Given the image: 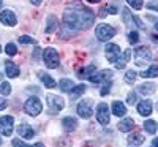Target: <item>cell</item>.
<instances>
[{
    "instance_id": "603a6c76",
    "label": "cell",
    "mask_w": 158,
    "mask_h": 147,
    "mask_svg": "<svg viewBox=\"0 0 158 147\" xmlns=\"http://www.w3.org/2000/svg\"><path fill=\"white\" fill-rule=\"evenodd\" d=\"M40 79L43 81V84H44V87H48V89H54L56 87V81L52 79L49 74H46V73H40Z\"/></svg>"
},
{
    "instance_id": "30bf717a",
    "label": "cell",
    "mask_w": 158,
    "mask_h": 147,
    "mask_svg": "<svg viewBox=\"0 0 158 147\" xmlns=\"http://www.w3.org/2000/svg\"><path fill=\"white\" fill-rule=\"evenodd\" d=\"M77 114L82 119H90L92 114H94V109H92V101L90 100H82L77 104Z\"/></svg>"
},
{
    "instance_id": "277c9868",
    "label": "cell",
    "mask_w": 158,
    "mask_h": 147,
    "mask_svg": "<svg viewBox=\"0 0 158 147\" xmlns=\"http://www.w3.org/2000/svg\"><path fill=\"white\" fill-rule=\"evenodd\" d=\"M43 60H44L46 66H48V68H51V70L57 68L59 63H60V57H59L57 51H56L54 48H46V49H44V52H43Z\"/></svg>"
},
{
    "instance_id": "bcb514c9",
    "label": "cell",
    "mask_w": 158,
    "mask_h": 147,
    "mask_svg": "<svg viewBox=\"0 0 158 147\" xmlns=\"http://www.w3.org/2000/svg\"><path fill=\"white\" fill-rule=\"evenodd\" d=\"M0 145H2V138H0Z\"/></svg>"
},
{
    "instance_id": "7bdbcfd3",
    "label": "cell",
    "mask_w": 158,
    "mask_h": 147,
    "mask_svg": "<svg viewBox=\"0 0 158 147\" xmlns=\"http://www.w3.org/2000/svg\"><path fill=\"white\" fill-rule=\"evenodd\" d=\"M152 147H158V138H155V139H153V142H152Z\"/></svg>"
},
{
    "instance_id": "f546056e",
    "label": "cell",
    "mask_w": 158,
    "mask_h": 147,
    "mask_svg": "<svg viewBox=\"0 0 158 147\" xmlns=\"http://www.w3.org/2000/svg\"><path fill=\"white\" fill-rule=\"evenodd\" d=\"M136 78H138V73H136L135 70H128L127 74H125V82H127V84H135Z\"/></svg>"
},
{
    "instance_id": "8992f818",
    "label": "cell",
    "mask_w": 158,
    "mask_h": 147,
    "mask_svg": "<svg viewBox=\"0 0 158 147\" xmlns=\"http://www.w3.org/2000/svg\"><path fill=\"white\" fill-rule=\"evenodd\" d=\"M97 120L101 125H108L111 122V114H109V108L106 103H100L97 106Z\"/></svg>"
},
{
    "instance_id": "f1b7e54d",
    "label": "cell",
    "mask_w": 158,
    "mask_h": 147,
    "mask_svg": "<svg viewBox=\"0 0 158 147\" xmlns=\"http://www.w3.org/2000/svg\"><path fill=\"white\" fill-rule=\"evenodd\" d=\"M122 16H123V21H125V24L128 25H133V16H131V11L128 10V8H123L122 10Z\"/></svg>"
},
{
    "instance_id": "52a82bcc",
    "label": "cell",
    "mask_w": 158,
    "mask_h": 147,
    "mask_svg": "<svg viewBox=\"0 0 158 147\" xmlns=\"http://www.w3.org/2000/svg\"><path fill=\"white\" fill-rule=\"evenodd\" d=\"M46 103H48L49 109L52 112H59V111H62L65 108L63 98L62 97H57V95H51V93H49V95H46Z\"/></svg>"
},
{
    "instance_id": "2e32d148",
    "label": "cell",
    "mask_w": 158,
    "mask_h": 147,
    "mask_svg": "<svg viewBox=\"0 0 158 147\" xmlns=\"http://www.w3.org/2000/svg\"><path fill=\"white\" fill-rule=\"evenodd\" d=\"M5 71L8 78H16L19 76V66L11 60H5Z\"/></svg>"
},
{
    "instance_id": "3957f363",
    "label": "cell",
    "mask_w": 158,
    "mask_h": 147,
    "mask_svg": "<svg viewBox=\"0 0 158 147\" xmlns=\"http://www.w3.org/2000/svg\"><path fill=\"white\" fill-rule=\"evenodd\" d=\"M24 111L27 112L29 116H32V117H36L40 112L43 111L41 100H40L38 97H30L27 101H25V104H24Z\"/></svg>"
},
{
    "instance_id": "d6986e66",
    "label": "cell",
    "mask_w": 158,
    "mask_h": 147,
    "mask_svg": "<svg viewBox=\"0 0 158 147\" xmlns=\"http://www.w3.org/2000/svg\"><path fill=\"white\" fill-rule=\"evenodd\" d=\"M62 125H63L65 131H74L77 128V120L74 117H65L62 120Z\"/></svg>"
},
{
    "instance_id": "e0dca14e",
    "label": "cell",
    "mask_w": 158,
    "mask_h": 147,
    "mask_svg": "<svg viewBox=\"0 0 158 147\" xmlns=\"http://www.w3.org/2000/svg\"><path fill=\"white\" fill-rule=\"evenodd\" d=\"M144 141H146V138H144L141 133H135V135H130V136H128V147H139Z\"/></svg>"
},
{
    "instance_id": "d590c367",
    "label": "cell",
    "mask_w": 158,
    "mask_h": 147,
    "mask_svg": "<svg viewBox=\"0 0 158 147\" xmlns=\"http://www.w3.org/2000/svg\"><path fill=\"white\" fill-rule=\"evenodd\" d=\"M0 93H2V95H10L11 93V86L8 82H2V86H0Z\"/></svg>"
},
{
    "instance_id": "44dd1931",
    "label": "cell",
    "mask_w": 158,
    "mask_h": 147,
    "mask_svg": "<svg viewBox=\"0 0 158 147\" xmlns=\"http://www.w3.org/2000/svg\"><path fill=\"white\" fill-rule=\"evenodd\" d=\"M139 92L142 93V95H152V93H155L156 92V86L153 84V82H144V84H141L139 86Z\"/></svg>"
},
{
    "instance_id": "cb8c5ba5",
    "label": "cell",
    "mask_w": 158,
    "mask_h": 147,
    "mask_svg": "<svg viewBox=\"0 0 158 147\" xmlns=\"http://www.w3.org/2000/svg\"><path fill=\"white\" fill-rule=\"evenodd\" d=\"M84 92H85V86H84V84L74 86V87H73V90L70 92V98H71V100H76V98H79V97H81Z\"/></svg>"
},
{
    "instance_id": "8d00e7d4",
    "label": "cell",
    "mask_w": 158,
    "mask_h": 147,
    "mask_svg": "<svg viewBox=\"0 0 158 147\" xmlns=\"http://www.w3.org/2000/svg\"><path fill=\"white\" fill-rule=\"evenodd\" d=\"M111 87H112V82H111V81H108V82H104V84H103V89L100 90V93H101L103 97H104V95H108V93L111 92Z\"/></svg>"
},
{
    "instance_id": "1f68e13d",
    "label": "cell",
    "mask_w": 158,
    "mask_h": 147,
    "mask_svg": "<svg viewBox=\"0 0 158 147\" xmlns=\"http://www.w3.org/2000/svg\"><path fill=\"white\" fill-rule=\"evenodd\" d=\"M128 41H130L131 44H136V43L139 41V33H138L136 30H131V32L128 33Z\"/></svg>"
},
{
    "instance_id": "5bb4252c",
    "label": "cell",
    "mask_w": 158,
    "mask_h": 147,
    "mask_svg": "<svg viewBox=\"0 0 158 147\" xmlns=\"http://www.w3.org/2000/svg\"><path fill=\"white\" fill-rule=\"evenodd\" d=\"M138 112L144 117H147L152 114V101L150 100H142L141 103H138Z\"/></svg>"
},
{
    "instance_id": "7a4b0ae2",
    "label": "cell",
    "mask_w": 158,
    "mask_h": 147,
    "mask_svg": "<svg viewBox=\"0 0 158 147\" xmlns=\"http://www.w3.org/2000/svg\"><path fill=\"white\" fill-rule=\"evenodd\" d=\"M95 35L100 41H109L112 36H115V29L109 24H98L95 29Z\"/></svg>"
},
{
    "instance_id": "74e56055",
    "label": "cell",
    "mask_w": 158,
    "mask_h": 147,
    "mask_svg": "<svg viewBox=\"0 0 158 147\" xmlns=\"http://www.w3.org/2000/svg\"><path fill=\"white\" fill-rule=\"evenodd\" d=\"M136 100H138V98H136V93H135V92H130V93H128V98H127V103H128V104H135Z\"/></svg>"
},
{
    "instance_id": "d4e9b609",
    "label": "cell",
    "mask_w": 158,
    "mask_h": 147,
    "mask_svg": "<svg viewBox=\"0 0 158 147\" xmlns=\"http://www.w3.org/2000/svg\"><path fill=\"white\" fill-rule=\"evenodd\" d=\"M57 27H59L57 18H56V16H49V18H48V25H46V32H48V33H52L54 30H57Z\"/></svg>"
},
{
    "instance_id": "e575fe53",
    "label": "cell",
    "mask_w": 158,
    "mask_h": 147,
    "mask_svg": "<svg viewBox=\"0 0 158 147\" xmlns=\"http://www.w3.org/2000/svg\"><path fill=\"white\" fill-rule=\"evenodd\" d=\"M19 43L21 44H33L35 40L32 36H29V35H22V36H19Z\"/></svg>"
},
{
    "instance_id": "9a60e30c",
    "label": "cell",
    "mask_w": 158,
    "mask_h": 147,
    "mask_svg": "<svg viewBox=\"0 0 158 147\" xmlns=\"http://www.w3.org/2000/svg\"><path fill=\"white\" fill-rule=\"evenodd\" d=\"M118 130H120L122 133H130L131 130L135 128V120L131 119V117H125L123 120H120V122H118Z\"/></svg>"
},
{
    "instance_id": "83f0119b",
    "label": "cell",
    "mask_w": 158,
    "mask_h": 147,
    "mask_svg": "<svg viewBox=\"0 0 158 147\" xmlns=\"http://www.w3.org/2000/svg\"><path fill=\"white\" fill-rule=\"evenodd\" d=\"M142 78H158V63H153L149 70H146L142 74Z\"/></svg>"
},
{
    "instance_id": "f35d334b",
    "label": "cell",
    "mask_w": 158,
    "mask_h": 147,
    "mask_svg": "<svg viewBox=\"0 0 158 147\" xmlns=\"http://www.w3.org/2000/svg\"><path fill=\"white\" fill-rule=\"evenodd\" d=\"M133 21H135V22H136V24L139 25V27H141V29H146V25H144V24H142V21H141V19H139L138 16H133Z\"/></svg>"
},
{
    "instance_id": "4dcf8cb0",
    "label": "cell",
    "mask_w": 158,
    "mask_h": 147,
    "mask_svg": "<svg viewBox=\"0 0 158 147\" xmlns=\"http://www.w3.org/2000/svg\"><path fill=\"white\" fill-rule=\"evenodd\" d=\"M13 147H44L43 142H36L33 145H27L24 141H19V139H13Z\"/></svg>"
},
{
    "instance_id": "5b68a950",
    "label": "cell",
    "mask_w": 158,
    "mask_h": 147,
    "mask_svg": "<svg viewBox=\"0 0 158 147\" xmlns=\"http://www.w3.org/2000/svg\"><path fill=\"white\" fill-rule=\"evenodd\" d=\"M150 60H152V52H150L149 48L141 46V48H138V49L135 51V63H136L138 66L146 65V63H149Z\"/></svg>"
},
{
    "instance_id": "ffe728a7",
    "label": "cell",
    "mask_w": 158,
    "mask_h": 147,
    "mask_svg": "<svg viewBox=\"0 0 158 147\" xmlns=\"http://www.w3.org/2000/svg\"><path fill=\"white\" fill-rule=\"evenodd\" d=\"M130 57H131V51H130V49H125V52L122 54V57L115 62V68L123 70L125 66H127V63H128V60H130Z\"/></svg>"
},
{
    "instance_id": "836d02e7",
    "label": "cell",
    "mask_w": 158,
    "mask_h": 147,
    "mask_svg": "<svg viewBox=\"0 0 158 147\" xmlns=\"http://www.w3.org/2000/svg\"><path fill=\"white\" fill-rule=\"evenodd\" d=\"M5 51H6L8 56H16L18 54V48H16V44H13V43H8L6 48H5Z\"/></svg>"
},
{
    "instance_id": "4316f807",
    "label": "cell",
    "mask_w": 158,
    "mask_h": 147,
    "mask_svg": "<svg viewBox=\"0 0 158 147\" xmlns=\"http://www.w3.org/2000/svg\"><path fill=\"white\" fill-rule=\"evenodd\" d=\"M144 130L147 133H150V135H155L156 130H158V125H156L155 120H146V122H144Z\"/></svg>"
},
{
    "instance_id": "d6a6232c",
    "label": "cell",
    "mask_w": 158,
    "mask_h": 147,
    "mask_svg": "<svg viewBox=\"0 0 158 147\" xmlns=\"http://www.w3.org/2000/svg\"><path fill=\"white\" fill-rule=\"evenodd\" d=\"M127 3L130 6H133L135 10H141L144 6V0H127Z\"/></svg>"
},
{
    "instance_id": "ba28073f",
    "label": "cell",
    "mask_w": 158,
    "mask_h": 147,
    "mask_svg": "<svg viewBox=\"0 0 158 147\" xmlns=\"http://www.w3.org/2000/svg\"><path fill=\"white\" fill-rule=\"evenodd\" d=\"M104 54H106L109 62H117L118 59H120V56H122V49L118 48L117 44H114V43H108L106 48H104Z\"/></svg>"
},
{
    "instance_id": "c3c4849f",
    "label": "cell",
    "mask_w": 158,
    "mask_h": 147,
    "mask_svg": "<svg viewBox=\"0 0 158 147\" xmlns=\"http://www.w3.org/2000/svg\"><path fill=\"white\" fill-rule=\"evenodd\" d=\"M0 5H2V0H0Z\"/></svg>"
},
{
    "instance_id": "ac0fdd59",
    "label": "cell",
    "mask_w": 158,
    "mask_h": 147,
    "mask_svg": "<svg viewBox=\"0 0 158 147\" xmlns=\"http://www.w3.org/2000/svg\"><path fill=\"white\" fill-rule=\"evenodd\" d=\"M112 114L117 117H123L127 114V106L122 101H114L112 103Z\"/></svg>"
},
{
    "instance_id": "4fadbf2b",
    "label": "cell",
    "mask_w": 158,
    "mask_h": 147,
    "mask_svg": "<svg viewBox=\"0 0 158 147\" xmlns=\"http://www.w3.org/2000/svg\"><path fill=\"white\" fill-rule=\"evenodd\" d=\"M18 135H19L21 138H24V139H29V138H33L35 130H33L30 125H27V124H22V125L18 127Z\"/></svg>"
},
{
    "instance_id": "ee69618b",
    "label": "cell",
    "mask_w": 158,
    "mask_h": 147,
    "mask_svg": "<svg viewBox=\"0 0 158 147\" xmlns=\"http://www.w3.org/2000/svg\"><path fill=\"white\" fill-rule=\"evenodd\" d=\"M87 2H90V3H98L100 0H87Z\"/></svg>"
},
{
    "instance_id": "ab89813d",
    "label": "cell",
    "mask_w": 158,
    "mask_h": 147,
    "mask_svg": "<svg viewBox=\"0 0 158 147\" xmlns=\"http://www.w3.org/2000/svg\"><path fill=\"white\" fill-rule=\"evenodd\" d=\"M5 108H6V100H3L2 97H0V111L5 109Z\"/></svg>"
},
{
    "instance_id": "b9f144b4",
    "label": "cell",
    "mask_w": 158,
    "mask_h": 147,
    "mask_svg": "<svg viewBox=\"0 0 158 147\" xmlns=\"http://www.w3.org/2000/svg\"><path fill=\"white\" fill-rule=\"evenodd\" d=\"M30 3L35 5V6H38V5H41V0H30Z\"/></svg>"
},
{
    "instance_id": "60d3db41",
    "label": "cell",
    "mask_w": 158,
    "mask_h": 147,
    "mask_svg": "<svg viewBox=\"0 0 158 147\" xmlns=\"http://www.w3.org/2000/svg\"><path fill=\"white\" fill-rule=\"evenodd\" d=\"M147 8H150V10H155V11H158V5H155V3H149V5H147Z\"/></svg>"
},
{
    "instance_id": "681fc988",
    "label": "cell",
    "mask_w": 158,
    "mask_h": 147,
    "mask_svg": "<svg viewBox=\"0 0 158 147\" xmlns=\"http://www.w3.org/2000/svg\"><path fill=\"white\" fill-rule=\"evenodd\" d=\"M0 52H2V48H0Z\"/></svg>"
},
{
    "instance_id": "7402d4cb",
    "label": "cell",
    "mask_w": 158,
    "mask_h": 147,
    "mask_svg": "<svg viewBox=\"0 0 158 147\" xmlns=\"http://www.w3.org/2000/svg\"><path fill=\"white\" fill-rule=\"evenodd\" d=\"M73 87H74V82L71 81V79H62V81H59V89L62 90V92H71L73 90Z\"/></svg>"
},
{
    "instance_id": "7c38bea8",
    "label": "cell",
    "mask_w": 158,
    "mask_h": 147,
    "mask_svg": "<svg viewBox=\"0 0 158 147\" xmlns=\"http://www.w3.org/2000/svg\"><path fill=\"white\" fill-rule=\"evenodd\" d=\"M0 22L5 24V25H10V27H13V25H16L18 19H16V15L11 10H3L2 13H0Z\"/></svg>"
},
{
    "instance_id": "7dc6e473",
    "label": "cell",
    "mask_w": 158,
    "mask_h": 147,
    "mask_svg": "<svg viewBox=\"0 0 158 147\" xmlns=\"http://www.w3.org/2000/svg\"><path fill=\"white\" fill-rule=\"evenodd\" d=\"M156 109H158V103H156Z\"/></svg>"
},
{
    "instance_id": "f6af8a7d",
    "label": "cell",
    "mask_w": 158,
    "mask_h": 147,
    "mask_svg": "<svg viewBox=\"0 0 158 147\" xmlns=\"http://www.w3.org/2000/svg\"><path fill=\"white\" fill-rule=\"evenodd\" d=\"M155 29H156V30H158V22H156V25H155Z\"/></svg>"
},
{
    "instance_id": "484cf974",
    "label": "cell",
    "mask_w": 158,
    "mask_h": 147,
    "mask_svg": "<svg viewBox=\"0 0 158 147\" xmlns=\"http://www.w3.org/2000/svg\"><path fill=\"white\" fill-rule=\"evenodd\" d=\"M95 73V65H89V66H85V68H82V70H79V78L81 79H84V78H90L92 74Z\"/></svg>"
},
{
    "instance_id": "6da1fadb",
    "label": "cell",
    "mask_w": 158,
    "mask_h": 147,
    "mask_svg": "<svg viewBox=\"0 0 158 147\" xmlns=\"http://www.w3.org/2000/svg\"><path fill=\"white\" fill-rule=\"evenodd\" d=\"M95 22V15L85 6H73L63 13V25L68 30H87Z\"/></svg>"
},
{
    "instance_id": "8fae6325",
    "label": "cell",
    "mask_w": 158,
    "mask_h": 147,
    "mask_svg": "<svg viewBox=\"0 0 158 147\" xmlns=\"http://www.w3.org/2000/svg\"><path fill=\"white\" fill-rule=\"evenodd\" d=\"M111 78H112V70H103L100 73H94L90 78H89V81L90 82H108L111 81Z\"/></svg>"
},
{
    "instance_id": "9c48e42d",
    "label": "cell",
    "mask_w": 158,
    "mask_h": 147,
    "mask_svg": "<svg viewBox=\"0 0 158 147\" xmlns=\"http://www.w3.org/2000/svg\"><path fill=\"white\" fill-rule=\"evenodd\" d=\"M13 124H15V120H13L11 116L0 117V135L11 136V133H13Z\"/></svg>"
}]
</instances>
